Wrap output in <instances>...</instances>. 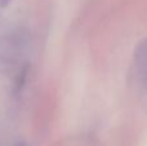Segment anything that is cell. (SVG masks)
Returning a JSON list of instances; mask_svg holds the SVG:
<instances>
[{
	"mask_svg": "<svg viewBox=\"0 0 147 146\" xmlns=\"http://www.w3.org/2000/svg\"><path fill=\"white\" fill-rule=\"evenodd\" d=\"M16 146H26V144H23V142H20V144H17Z\"/></svg>",
	"mask_w": 147,
	"mask_h": 146,
	"instance_id": "obj_2",
	"label": "cell"
},
{
	"mask_svg": "<svg viewBox=\"0 0 147 146\" xmlns=\"http://www.w3.org/2000/svg\"><path fill=\"white\" fill-rule=\"evenodd\" d=\"M136 58H137V66L141 70V75L147 84V39L140 44L136 53Z\"/></svg>",
	"mask_w": 147,
	"mask_h": 146,
	"instance_id": "obj_1",
	"label": "cell"
}]
</instances>
